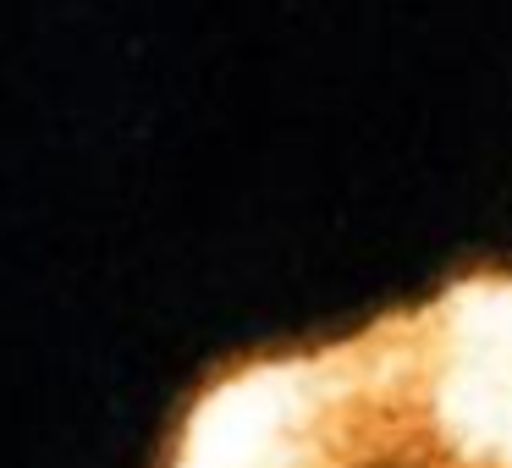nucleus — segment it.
Here are the masks:
<instances>
[{
  "instance_id": "f257e3e1",
  "label": "nucleus",
  "mask_w": 512,
  "mask_h": 468,
  "mask_svg": "<svg viewBox=\"0 0 512 468\" xmlns=\"http://www.w3.org/2000/svg\"><path fill=\"white\" fill-rule=\"evenodd\" d=\"M160 468H512V270L221 369Z\"/></svg>"
}]
</instances>
